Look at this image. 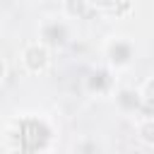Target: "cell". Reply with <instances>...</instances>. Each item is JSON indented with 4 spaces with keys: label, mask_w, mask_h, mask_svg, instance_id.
Listing matches in <instances>:
<instances>
[{
    "label": "cell",
    "mask_w": 154,
    "mask_h": 154,
    "mask_svg": "<svg viewBox=\"0 0 154 154\" xmlns=\"http://www.w3.org/2000/svg\"><path fill=\"white\" fill-rule=\"evenodd\" d=\"M53 53L55 51L46 46L41 38H31L22 43V48L17 51V60L26 77H43L53 65Z\"/></svg>",
    "instance_id": "cell-3"
},
{
    "label": "cell",
    "mask_w": 154,
    "mask_h": 154,
    "mask_svg": "<svg viewBox=\"0 0 154 154\" xmlns=\"http://www.w3.org/2000/svg\"><path fill=\"white\" fill-rule=\"evenodd\" d=\"M5 79H7V60L0 55V84H5Z\"/></svg>",
    "instance_id": "cell-12"
},
{
    "label": "cell",
    "mask_w": 154,
    "mask_h": 154,
    "mask_svg": "<svg viewBox=\"0 0 154 154\" xmlns=\"http://www.w3.org/2000/svg\"><path fill=\"white\" fill-rule=\"evenodd\" d=\"M75 22L67 19L63 12L58 14H46L38 19V36L46 46H51L53 51H63L65 46L72 43V34H75Z\"/></svg>",
    "instance_id": "cell-4"
},
{
    "label": "cell",
    "mask_w": 154,
    "mask_h": 154,
    "mask_svg": "<svg viewBox=\"0 0 154 154\" xmlns=\"http://www.w3.org/2000/svg\"><path fill=\"white\" fill-rule=\"evenodd\" d=\"M140 94H142L144 108H147V111H154V75H149V77L140 84Z\"/></svg>",
    "instance_id": "cell-11"
},
{
    "label": "cell",
    "mask_w": 154,
    "mask_h": 154,
    "mask_svg": "<svg viewBox=\"0 0 154 154\" xmlns=\"http://www.w3.org/2000/svg\"><path fill=\"white\" fill-rule=\"evenodd\" d=\"M89 7L94 12H101V14L123 17L130 12V0H89Z\"/></svg>",
    "instance_id": "cell-8"
},
{
    "label": "cell",
    "mask_w": 154,
    "mask_h": 154,
    "mask_svg": "<svg viewBox=\"0 0 154 154\" xmlns=\"http://www.w3.org/2000/svg\"><path fill=\"white\" fill-rule=\"evenodd\" d=\"M116 101V108L120 116H128V118H137L142 116L147 108H144V101H142V94H140V87H130V84H118L113 96Z\"/></svg>",
    "instance_id": "cell-6"
},
{
    "label": "cell",
    "mask_w": 154,
    "mask_h": 154,
    "mask_svg": "<svg viewBox=\"0 0 154 154\" xmlns=\"http://www.w3.org/2000/svg\"><path fill=\"white\" fill-rule=\"evenodd\" d=\"M58 142V123L43 111H26L2 123V152H51Z\"/></svg>",
    "instance_id": "cell-1"
},
{
    "label": "cell",
    "mask_w": 154,
    "mask_h": 154,
    "mask_svg": "<svg viewBox=\"0 0 154 154\" xmlns=\"http://www.w3.org/2000/svg\"><path fill=\"white\" fill-rule=\"evenodd\" d=\"M103 147L94 140V137H89V135H82L72 147H70V152H77V154H96V152H101Z\"/></svg>",
    "instance_id": "cell-10"
},
{
    "label": "cell",
    "mask_w": 154,
    "mask_h": 154,
    "mask_svg": "<svg viewBox=\"0 0 154 154\" xmlns=\"http://www.w3.org/2000/svg\"><path fill=\"white\" fill-rule=\"evenodd\" d=\"M116 87H118V75L106 63L89 67L82 77V91L89 99H108L113 96Z\"/></svg>",
    "instance_id": "cell-5"
},
{
    "label": "cell",
    "mask_w": 154,
    "mask_h": 154,
    "mask_svg": "<svg viewBox=\"0 0 154 154\" xmlns=\"http://www.w3.org/2000/svg\"><path fill=\"white\" fill-rule=\"evenodd\" d=\"M101 53H103V63L116 75H123V72L132 70V65L137 60V43L128 34H111L103 41Z\"/></svg>",
    "instance_id": "cell-2"
},
{
    "label": "cell",
    "mask_w": 154,
    "mask_h": 154,
    "mask_svg": "<svg viewBox=\"0 0 154 154\" xmlns=\"http://www.w3.org/2000/svg\"><path fill=\"white\" fill-rule=\"evenodd\" d=\"M0 31H2V14H0Z\"/></svg>",
    "instance_id": "cell-13"
},
{
    "label": "cell",
    "mask_w": 154,
    "mask_h": 154,
    "mask_svg": "<svg viewBox=\"0 0 154 154\" xmlns=\"http://www.w3.org/2000/svg\"><path fill=\"white\" fill-rule=\"evenodd\" d=\"M135 137L142 147L154 149V111H144L135 118Z\"/></svg>",
    "instance_id": "cell-7"
},
{
    "label": "cell",
    "mask_w": 154,
    "mask_h": 154,
    "mask_svg": "<svg viewBox=\"0 0 154 154\" xmlns=\"http://www.w3.org/2000/svg\"><path fill=\"white\" fill-rule=\"evenodd\" d=\"M60 12L67 19L77 22V19H84L91 12V7H89V0H60Z\"/></svg>",
    "instance_id": "cell-9"
}]
</instances>
